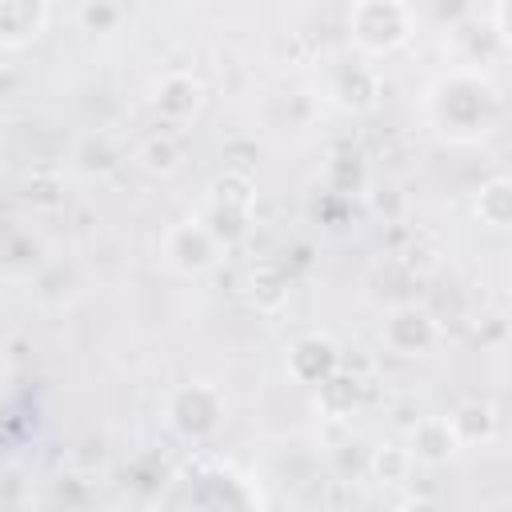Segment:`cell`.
Instances as JSON below:
<instances>
[{"instance_id":"8fae6325","label":"cell","mask_w":512,"mask_h":512,"mask_svg":"<svg viewBox=\"0 0 512 512\" xmlns=\"http://www.w3.org/2000/svg\"><path fill=\"white\" fill-rule=\"evenodd\" d=\"M136 160H140V168L152 172V176H172V172L184 164V152H180V144H176L172 136H152V140L140 144Z\"/></svg>"},{"instance_id":"6da1fadb","label":"cell","mask_w":512,"mask_h":512,"mask_svg":"<svg viewBox=\"0 0 512 512\" xmlns=\"http://www.w3.org/2000/svg\"><path fill=\"white\" fill-rule=\"evenodd\" d=\"M348 32L364 52H396L412 36V8L400 0H356L348 8Z\"/></svg>"},{"instance_id":"52a82bcc","label":"cell","mask_w":512,"mask_h":512,"mask_svg":"<svg viewBox=\"0 0 512 512\" xmlns=\"http://www.w3.org/2000/svg\"><path fill=\"white\" fill-rule=\"evenodd\" d=\"M200 104H204V88H200V80L188 76V72H164L160 84H156V92H152V108H156L164 120H172V124L196 116Z\"/></svg>"},{"instance_id":"ba28073f","label":"cell","mask_w":512,"mask_h":512,"mask_svg":"<svg viewBox=\"0 0 512 512\" xmlns=\"http://www.w3.org/2000/svg\"><path fill=\"white\" fill-rule=\"evenodd\" d=\"M456 448H460V440H456L448 416H428V420H420V424L412 428V436H408V452H412V460H420V464H444Z\"/></svg>"},{"instance_id":"8992f818","label":"cell","mask_w":512,"mask_h":512,"mask_svg":"<svg viewBox=\"0 0 512 512\" xmlns=\"http://www.w3.org/2000/svg\"><path fill=\"white\" fill-rule=\"evenodd\" d=\"M336 364H340V356H336V344H332L328 336L308 332V336H300V340L288 348V372H292L300 384L324 388V384L336 376Z\"/></svg>"},{"instance_id":"7c38bea8","label":"cell","mask_w":512,"mask_h":512,"mask_svg":"<svg viewBox=\"0 0 512 512\" xmlns=\"http://www.w3.org/2000/svg\"><path fill=\"white\" fill-rule=\"evenodd\" d=\"M408 464H412V452H408V448H396V444H380V448L372 452V476H376V480H384V484H396V480H404Z\"/></svg>"},{"instance_id":"5bb4252c","label":"cell","mask_w":512,"mask_h":512,"mask_svg":"<svg viewBox=\"0 0 512 512\" xmlns=\"http://www.w3.org/2000/svg\"><path fill=\"white\" fill-rule=\"evenodd\" d=\"M492 24H496L500 40H504V44H512V0H504V4H496V8H492Z\"/></svg>"},{"instance_id":"3957f363","label":"cell","mask_w":512,"mask_h":512,"mask_svg":"<svg viewBox=\"0 0 512 512\" xmlns=\"http://www.w3.org/2000/svg\"><path fill=\"white\" fill-rule=\"evenodd\" d=\"M216 252H220V236L200 220H184V224H172L164 232V256L176 272L196 276V272L216 264Z\"/></svg>"},{"instance_id":"7a4b0ae2","label":"cell","mask_w":512,"mask_h":512,"mask_svg":"<svg viewBox=\"0 0 512 512\" xmlns=\"http://www.w3.org/2000/svg\"><path fill=\"white\" fill-rule=\"evenodd\" d=\"M164 416H168V424H172L180 436L200 440V436H208V432L220 424V416H224V396H220L212 384H200V380H196V384H180V388L168 392Z\"/></svg>"},{"instance_id":"9a60e30c","label":"cell","mask_w":512,"mask_h":512,"mask_svg":"<svg viewBox=\"0 0 512 512\" xmlns=\"http://www.w3.org/2000/svg\"><path fill=\"white\" fill-rule=\"evenodd\" d=\"M400 512H444V508L436 500H428V496H416V500H404Z\"/></svg>"},{"instance_id":"30bf717a","label":"cell","mask_w":512,"mask_h":512,"mask_svg":"<svg viewBox=\"0 0 512 512\" xmlns=\"http://www.w3.org/2000/svg\"><path fill=\"white\" fill-rule=\"evenodd\" d=\"M448 424H452V432H456L460 444H476V440H488L496 432V412L488 404H480V400H464L448 416Z\"/></svg>"},{"instance_id":"5b68a950","label":"cell","mask_w":512,"mask_h":512,"mask_svg":"<svg viewBox=\"0 0 512 512\" xmlns=\"http://www.w3.org/2000/svg\"><path fill=\"white\" fill-rule=\"evenodd\" d=\"M52 20V8L44 0H0V48L20 52L32 44Z\"/></svg>"},{"instance_id":"9c48e42d","label":"cell","mask_w":512,"mask_h":512,"mask_svg":"<svg viewBox=\"0 0 512 512\" xmlns=\"http://www.w3.org/2000/svg\"><path fill=\"white\" fill-rule=\"evenodd\" d=\"M476 216L488 228H512V176H492L476 192Z\"/></svg>"},{"instance_id":"277c9868","label":"cell","mask_w":512,"mask_h":512,"mask_svg":"<svg viewBox=\"0 0 512 512\" xmlns=\"http://www.w3.org/2000/svg\"><path fill=\"white\" fill-rule=\"evenodd\" d=\"M380 336H384V344H388L392 352H400V356H424V352L436 344V320H432V312L420 308V304H400V308L388 312Z\"/></svg>"},{"instance_id":"4fadbf2b","label":"cell","mask_w":512,"mask_h":512,"mask_svg":"<svg viewBox=\"0 0 512 512\" xmlns=\"http://www.w3.org/2000/svg\"><path fill=\"white\" fill-rule=\"evenodd\" d=\"M120 16H124V8H108V4H84V8H80V20H84L88 28H96V32L112 28Z\"/></svg>"}]
</instances>
